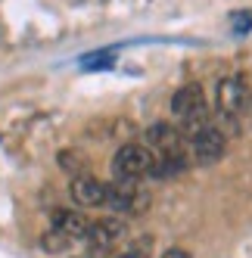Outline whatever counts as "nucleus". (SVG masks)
Listing matches in <instances>:
<instances>
[{
  "instance_id": "obj_12",
  "label": "nucleus",
  "mask_w": 252,
  "mask_h": 258,
  "mask_svg": "<svg viewBox=\"0 0 252 258\" xmlns=\"http://www.w3.org/2000/svg\"><path fill=\"white\" fill-rule=\"evenodd\" d=\"M162 258H193V255H190L187 249H177V246H174V249H165V255H162Z\"/></svg>"
},
{
  "instance_id": "obj_2",
  "label": "nucleus",
  "mask_w": 252,
  "mask_h": 258,
  "mask_svg": "<svg viewBox=\"0 0 252 258\" xmlns=\"http://www.w3.org/2000/svg\"><path fill=\"white\" fill-rule=\"evenodd\" d=\"M171 112L181 118L187 127L200 131L206 124V112H209V103H206V90L200 84H184L181 90H174L171 97Z\"/></svg>"
},
{
  "instance_id": "obj_4",
  "label": "nucleus",
  "mask_w": 252,
  "mask_h": 258,
  "mask_svg": "<svg viewBox=\"0 0 252 258\" xmlns=\"http://www.w3.org/2000/svg\"><path fill=\"white\" fill-rule=\"evenodd\" d=\"M224 134H221V127H215V124H203L200 131H193L190 134V150H193V159L200 162V165H212V162H218L224 156Z\"/></svg>"
},
{
  "instance_id": "obj_7",
  "label": "nucleus",
  "mask_w": 252,
  "mask_h": 258,
  "mask_svg": "<svg viewBox=\"0 0 252 258\" xmlns=\"http://www.w3.org/2000/svg\"><path fill=\"white\" fill-rule=\"evenodd\" d=\"M50 224H53V230H59V233H66L72 239H84L87 230H91V221L84 215H78V212H69V209H53L50 212Z\"/></svg>"
},
{
  "instance_id": "obj_11",
  "label": "nucleus",
  "mask_w": 252,
  "mask_h": 258,
  "mask_svg": "<svg viewBox=\"0 0 252 258\" xmlns=\"http://www.w3.org/2000/svg\"><path fill=\"white\" fill-rule=\"evenodd\" d=\"M233 31H240V34H246V31H252V10H243V13H233Z\"/></svg>"
},
{
  "instance_id": "obj_6",
  "label": "nucleus",
  "mask_w": 252,
  "mask_h": 258,
  "mask_svg": "<svg viewBox=\"0 0 252 258\" xmlns=\"http://www.w3.org/2000/svg\"><path fill=\"white\" fill-rule=\"evenodd\" d=\"M72 199H75V206L81 209H100L106 206V183L97 180L94 174H78L72 180Z\"/></svg>"
},
{
  "instance_id": "obj_9",
  "label": "nucleus",
  "mask_w": 252,
  "mask_h": 258,
  "mask_svg": "<svg viewBox=\"0 0 252 258\" xmlns=\"http://www.w3.org/2000/svg\"><path fill=\"white\" fill-rule=\"evenodd\" d=\"M72 243H75L72 236H66V233H59V230H53V227H50V230L41 236V249H44V252H50V255L72 249Z\"/></svg>"
},
{
  "instance_id": "obj_8",
  "label": "nucleus",
  "mask_w": 252,
  "mask_h": 258,
  "mask_svg": "<svg viewBox=\"0 0 252 258\" xmlns=\"http://www.w3.org/2000/svg\"><path fill=\"white\" fill-rule=\"evenodd\" d=\"M112 66H115V50H97V53H87V56H81V69H87V72L112 69Z\"/></svg>"
},
{
  "instance_id": "obj_1",
  "label": "nucleus",
  "mask_w": 252,
  "mask_h": 258,
  "mask_svg": "<svg viewBox=\"0 0 252 258\" xmlns=\"http://www.w3.org/2000/svg\"><path fill=\"white\" fill-rule=\"evenodd\" d=\"M153 168H156V156L143 143H124L112 156V177L124 183H137L140 177L153 174Z\"/></svg>"
},
{
  "instance_id": "obj_5",
  "label": "nucleus",
  "mask_w": 252,
  "mask_h": 258,
  "mask_svg": "<svg viewBox=\"0 0 252 258\" xmlns=\"http://www.w3.org/2000/svg\"><path fill=\"white\" fill-rule=\"evenodd\" d=\"M124 221L121 218H100V221H94L91 224V230H87V243H91V249H97V252H106V249H112L115 243H121L124 239Z\"/></svg>"
},
{
  "instance_id": "obj_10",
  "label": "nucleus",
  "mask_w": 252,
  "mask_h": 258,
  "mask_svg": "<svg viewBox=\"0 0 252 258\" xmlns=\"http://www.w3.org/2000/svg\"><path fill=\"white\" fill-rule=\"evenodd\" d=\"M59 165H62L66 171H72V174L78 177V171H81V165H84V159H81L78 153H72V150H69V153H59Z\"/></svg>"
},
{
  "instance_id": "obj_3",
  "label": "nucleus",
  "mask_w": 252,
  "mask_h": 258,
  "mask_svg": "<svg viewBox=\"0 0 252 258\" xmlns=\"http://www.w3.org/2000/svg\"><path fill=\"white\" fill-rule=\"evenodd\" d=\"M215 100H218V112L227 118H243L249 112L252 103V90L246 84V78L240 75H227L218 81V90H215Z\"/></svg>"
},
{
  "instance_id": "obj_13",
  "label": "nucleus",
  "mask_w": 252,
  "mask_h": 258,
  "mask_svg": "<svg viewBox=\"0 0 252 258\" xmlns=\"http://www.w3.org/2000/svg\"><path fill=\"white\" fill-rule=\"evenodd\" d=\"M118 258H137V255H118Z\"/></svg>"
}]
</instances>
